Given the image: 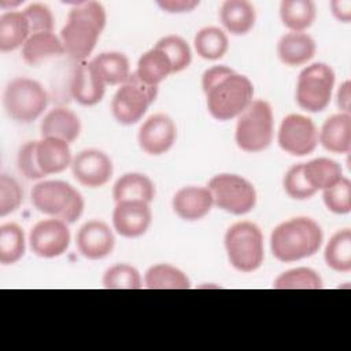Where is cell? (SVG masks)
Masks as SVG:
<instances>
[{"label":"cell","instance_id":"cell-1","mask_svg":"<svg viewBox=\"0 0 351 351\" xmlns=\"http://www.w3.org/2000/svg\"><path fill=\"white\" fill-rule=\"evenodd\" d=\"M202 86L207 110L218 121L239 117L254 97L252 82L226 66H214L206 70L202 77Z\"/></svg>","mask_w":351,"mask_h":351},{"label":"cell","instance_id":"cell-2","mask_svg":"<svg viewBox=\"0 0 351 351\" xmlns=\"http://www.w3.org/2000/svg\"><path fill=\"white\" fill-rule=\"evenodd\" d=\"M106 26V11L97 1L75 3L67 15L59 38L64 53L75 60L86 59Z\"/></svg>","mask_w":351,"mask_h":351},{"label":"cell","instance_id":"cell-3","mask_svg":"<svg viewBox=\"0 0 351 351\" xmlns=\"http://www.w3.org/2000/svg\"><path fill=\"white\" fill-rule=\"evenodd\" d=\"M324 240L321 226L311 218H291L274 228L270 236L273 255L281 262H296L314 255Z\"/></svg>","mask_w":351,"mask_h":351},{"label":"cell","instance_id":"cell-4","mask_svg":"<svg viewBox=\"0 0 351 351\" xmlns=\"http://www.w3.org/2000/svg\"><path fill=\"white\" fill-rule=\"evenodd\" d=\"M32 203L40 213L73 223L84 211L81 193L64 181H41L32 189Z\"/></svg>","mask_w":351,"mask_h":351},{"label":"cell","instance_id":"cell-5","mask_svg":"<svg viewBox=\"0 0 351 351\" xmlns=\"http://www.w3.org/2000/svg\"><path fill=\"white\" fill-rule=\"evenodd\" d=\"M225 248L230 265L243 273L261 267L265 258L261 229L248 221L232 225L225 233Z\"/></svg>","mask_w":351,"mask_h":351},{"label":"cell","instance_id":"cell-6","mask_svg":"<svg viewBox=\"0 0 351 351\" xmlns=\"http://www.w3.org/2000/svg\"><path fill=\"white\" fill-rule=\"evenodd\" d=\"M47 104V90L40 82L30 78L11 80L3 93V106L7 115L19 123L36 121L44 112Z\"/></svg>","mask_w":351,"mask_h":351},{"label":"cell","instance_id":"cell-7","mask_svg":"<svg viewBox=\"0 0 351 351\" xmlns=\"http://www.w3.org/2000/svg\"><path fill=\"white\" fill-rule=\"evenodd\" d=\"M234 138L245 152H261L273 140V111L266 100H252L239 115Z\"/></svg>","mask_w":351,"mask_h":351},{"label":"cell","instance_id":"cell-8","mask_svg":"<svg viewBox=\"0 0 351 351\" xmlns=\"http://www.w3.org/2000/svg\"><path fill=\"white\" fill-rule=\"evenodd\" d=\"M213 202L221 210L243 215L250 213L256 204V191L254 185L241 176L222 173L214 176L207 185Z\"/></svg>","mask_w":351,"mask_h":351},{"label":"cell","instance_id":"cell-9","mask_svg":"<svg viewBox=\"0 0 351 351\" xmlns=\"http://www.w3.org/2000/svg\"><path fill=\"white\" fill-rule=\"evenodd\" d=\"M335 73L326 63H313L302 70L296 84V101L308 112L325 110L330 101Z\"/></svg>","mask_w":351,"mask_h":351},{"label":"cell","instance_id":"cell-10","mask_svg":"<svg viewBox=\"0 0 351 351\" xmlns=\"http://www.w3.org/2000/svg\"><path fill=\"white\" fill-rule=\"evenodd\" d=\"M156 95L158 86L144 84L136 73H132L112 97L111 111L114 118L122 125L137 123L156 99Z\"/></svg>","mask_w":351,"mask_h":351},{"label":"cell","instance_id":"cell-11","mask_svg":"<svg viewBox=\"0 0 351 351\" xmlns=\"http://www.w3.org/2000/svg\"><path fill=\"white\" fill-rule=\"evenodd\" d=\"M318 144V130L314 122L300 114L287 115L278 129V145L287 154L304 156Z\"/></svg>","mask_w":351,"mask_h":351},{"label":"cell","instance_id":"cell-12","mask_svg":"<svg viewBox=\"0 0 351 351\" xmlns=\"http://www.w3.org/2000/svg\"><path fill=\"white\" fill-rule=\"evenodd\" d=\"M32 251L41 258H56L64 254L70 244V230L64 221L58 218L37 222L29 234Z\"/></svg>","mask_w":351,"mask_h":351},{"label":"cell","instance_id":"cell-13","mask_svg":"<svg viewBox=\"0 0 351 351\" xmlns=\"http://www.w3.org/2000/svg\"><path fill=\"white\" fill-rule=\"evenodd\" d=\"M111 159L99 149L89 148L78 152L71 162L74 178L84 186L100 188L106 185L112 176Z\"/></svg>","mask_w":351,"mask_h":351},{"label":"cell","instance_id":"cell-14","mask_svg":"<svg viewBox=\"0 0 351 351\" xmlns=\"http://www.w3.org/2000/svg\"><path fill=\"white\" fill-rule=\"evenodd\" d=\"M177 138L174 121L166 114H154L140 126L137 140L140 148L148 155H162L167 152Z\"/></svg>","mask_w":351,"mask_h":351},{"label":"cell","instance_id":"cell-15","mask_svg":"<svg viewBox=\"0 0 351 351\" xmlns=\"http://www.w3.org/2000/svg\"><path fill=\"white\" fill-rule=\"evenodd\" d=\"M152 221L149 203L143 200H123L117 203L112 213L114 229L123 237L143 236Z\"/></svg>","mask_w":351,"mask_h":351},{"label":"cell","instance_id":"cell-16","mask_svg":"<svg viewBox=\"0 0 351 351\" xmlns=\"http://www.w3.org/2000/svg\"><path fill=\"white\" fill-rule=\"evenodd\" d=\"M115 245V237L107 223L99 219L85 222L77 233V247L82 256L97 261L110 255Z\"/></svg>","mask_w":351,"mask_h":351},{"label":"cell","instance_id":"cell-17","mask_svg":"<svg viewBox=\"0 0 351 351\" xmlns=\"http://www.w3.org/2000/svg\"><path fill=\"white\" fill-rule=\"evenodd\" d=\"M106 92V84L101 81L90 62H80L70 80L71 97L82 106L97 104Z\"/></svg>","mask_w":351,"mask_h":351},{"label":"cell","instance_id":"cell-18","mask_svg":"<svg viewBox=\"0 0 351 351\" xmlns=\"http://www.w3.org/2000/svg\"><path fill=\"white\" fill-rule=\"evenodd\" d=\"M173 210L184 221L206 217L214 206L211 192L203 186H184L173 196Z\"/></svg>","mask_w":351,"mask_h":351},{"label":"cell","instance_id":"cell-19","mask_svg":"<svg viewBox=\"0 0 351 351\" xmlns=\"http://www.w3.org/2000/svg\"><path fill=\"white\" fill-rule=\"evenodd\" d=\"M36 156L44 176L60 173L71 166L73 162L69 143L55 137H43L37 141Z\"/></svg>","mask_w":351,"mask_h":351},{"label":"cell","instance_id":"cell-20","mask_svg":"<svg viewBox=\"0 0 351 351\" xmlns=\"http://www.w3.org/2000/svg\"><path fill=\"white\" fill-rule=\"evenodd\" d=\"M317 45L311 36L302 32H289L284 34L277 44L280 60L287 66H300L311 60Z\"/></svg>","mask_w":351,"mask_h":351},{"label":"cell","instance_id":"cell-21","mask_svg":"<svg viewBox=\"0 0 351 351\" xmlns=\"http://www.w3.org/2000/svg\"><path fill=\"white\" fill-rule=\"evenodd\" d=\"M325 149L333 154H348L351 149V115L336 114L329 117L318 134Z\"/></svg>","mask_w":351,"mask_h":351},{"label":"cell","instance_id":"cell-22","mask_svg":"<svg viewBox=\"0 0 351 351\" xmlns=\"http://www.w3.org/2000/svg\"><path fill=\"white\" fill-rule=\"evenodd\" d=\"M81 132L80 118L69 108L56 107L51 110L41 122V136L55 137L66 143H73Z\"/></svg>","mask_w":351,"mask_h":351},{"label":"cell","instance_id":"cell-23","mask_svg":"<svg viewBox=\"0 0 351 351\" xmlns=\"http://www.w3.org/2000/svg\"><path fill=\"white\" fill-rule=\"evenodd\" d=\"M219 19L229 33L241 36L254 27L256 14L254 5L247 0H226L221 5Z\"/></svg>","mask_w":351,"mask_h":351},{"label":"cell","instance_id":"cell-24","mask_svg":"<svg viewBox=\"0 0 351 351\" xmlns=\"http://www.w3.org/2000/svg\"><path fill=\"white\" fill-rule=\"evenodd\" d=\"M112 197L115 203L123 200H143L151 203L155 197V186L145 174L126 173L114 184Z\"/></svg>","mask_w":351,"mask_h":351},{"label":"cell","instance_id":"cell-25","mask_svg":"<svg viewBox=\"0 0 351 351\" xmlns=\"http://www.w3.org/2000/svg\"><path fill=\"white\" fill-rule=\"evenodd\" d=\"M30 27L23 12L7 11L0 16V51L10 52L26 43Z\"/></svg>","mask_w":351,"mask_h":351},{"label":"cell","instance_id":"cell-26","mask_svg":"<svg viewBox=\"0 0 351 351\" xmlns=\"http://www.w3.org/2000/svg\"><path fill=\"white\" fill-rule=\"evenodd\" d=\"M64 53L63 44L55 33L30 34L22 47V58L30 66H37L41 62Z\"/></svg>","mask_w":351,"mask_h":351},{"label":"cell","instance_id":"cell-27","mask_svg":"<svg viewBox=\"0 0 351 351\" xmlns=\"http://www.w3.org/2000/svg\"><path fill=\"white\" fill-rule=\"evenodd\" d=\"M134 73L144 84L158 86L159 82L173 73V67L167 55L154 47L140 56Z\"/></svg>","mask_w":351,"mask_h":351},{"label":"cell","instance_id":"cell-28","mask_svg":"<svg viewBox=\"0 0 351 351\" xmlns=\"http://www.w3.org/2000/svg\"><path fill=\"white\" fill-rule=\"evenodd\" d=\"M106 85L125 84L130 75L128 58L121 52H103L90 60Z\"/></svg>","mask_w":351,"mask_h":351},{"label":"cell","instance_id":"cell-29","mask_svg":"<svg viewBox=\"0 0 351 351\" xmlns=\"http://www.w3.org/2000/svg\"><path fill=\"white\" fill-rule=\"evenodd\" d=\"M317 16L315 4L311 0H284L280 4V18L291 32H304Z\"/></svg>","mask_w":351,"mask_h":351},{"label":"cell","instance_id":"cell-30","mask_svg":"<svg viewBox=\"0 0 351 351\" xmlns=\"http://www.w3.org/2000/svg\"><path fill=\"white\" fill-rule=\"evenodd\" d=\"M304 177L315 189H328L343 178L341 166L328 158H318L303 163Z\"/></svg>","mask_w":351,"mask_h":351},{"label":"cell","instance_id":"cell-31","mask_svg":"<svg viewBox=\"0 0 351 351\" xmlns=\"http://www.w3.org/2000/svg\"><path fill=\"white\" fill-rule=\"evenodd\" d=\"M144 281L149 289H188L191 287L186 274L167 263L151 266L145 273Z\"/></svg>","mask_w":351,"mask_h":351},{"label":"cell","instance_id":"cell-32","mask_svg":"<svg viewBox=\"0 0 351 351\" xmlns=\"http://www.w3.org/2000/svg\"><path fill=\"white\" fill-rule=\"evenodd\" d=\"M324 256L330 269L348 273L351 270V230L343 229L336 232L328 241Z\"/></svg>","mask_w":351,"mask_h":351},{"label":"cell","instance_id":"cell-33","mask_svg":"<svg viewBox=\"0 0 351 351\" xmlns=\"http://www.w3.org/2000/svg\"><path fill=\"white\" fill-rule=\"evenodd\" d=\"M193 44L197 55L207 60L221 59L229 48L228 36L214 26L200 29L195 36Z\"/></svg>","mask_w":351,"mask_h":351},{"label":"cell","instance_id":"cell-34","mask_svg":"<svg viewBox=\"0 0 351 351\" xmlns=\"http://www.w3.org/2000/svg\"><path fill=\"white\" fill-rule=\"evenodd\" d=\"M25 254V234L16 223H4L0 226V263L14 265Z\"/></svg>","mask_w":351,"mask_h":351},{"label":"cell","instance_id":"cell-35","mask_svg":"<svg viewBox=\"0 0 351 351\" xmlns=\"http://www.w3.org/2000/svg\"><path fill=\"white\" fill-rule=\"evenodd\" d=\"M276 289H321L322 280L319 274L310 267H296L281 273L274 284Z\"/></svg>","mask_w":351,"mask_h":351},{"label":"cell","instance_id":"cell-36","mask_svg":"<svg viewBox=\"0 0 351 351\" xmlns=\"http://www.w3.org/2000/svg\"><path fill=\"white\" fill-rule=\"evenodd\" d=\"M155 48L160 49L167 55L173 67V73H180L191 64V60H192L191 48L188 43L180 36L170 34V36L162 37L156 43Z\"/></svg>","mask_w":351,"mask_h":351},{"label":"cell","instance_id":"cell-37","mask_svg":"<svg viewBox=\"0 0 351 351\" xmlns=\"http://www.w3.org/2000/svg\"><path fill=\"white\" fill-rule=\"evenodd\" d=\"M103 287L107 289H138L141 288V277L133 266L118 263L106 270Z\"/></svg>","mask_w":351,"mask_h":351},{"label":"cell","instance_id":"cell-38","mask_svg":"<svg viewBox=\"0 0 351 351\" xmlns=\"http://www.w3.org/2000/svg\"><path fill=\"white\" fill-rule=\"evenodd\" d=\"M326 208L335 214H348L351 211V182L343 177L339 182L322 193Z\"/></svg>","mask_w":351,"mask_h":351},{"label":"cell","instance_id":"cell-39","mask_svg":"<svg viewBox=\"0 0 351 351\" xmlns=\"http://www.w3.org/2000/svg\"><path fill=\"white\" fill-rule=\"evenodd\" d=\"M284 189L287 195L295 200L310 199L317 191L308 184L304 177L303 163L292 166L284 177Z\"/></svg>","mask_w":351,"mask_h":351},{"label":"cell","instance_id":"cell-40","mask_svg":"<svg viewBox=\"0 0 351 351\" xmlns=\"http://www.w3.org/2000/svg\"><path fill=\"white\" fill-rule=\"evenodd\" d=\"M23 192L19 182L7 174L0 176V217L16 211L22 203Z\"/></svg>","mask_w":351,"mask_h":351},{"label":"cell","instance_id":"cell-41","mask_svg":"<svg viewBox=\"0 0 351 351\" xmlns=\"http://www.w3.org/2000/svg\"><path fill=\"white\" fill-rule=\"evenodd\" d=\"M23 15L27 19V23L30 27V34L52 33L53 15L45 4L33 3L23 10Z\"/></svg>","mask_w":351,"mask_h":351},{"label":"cell","instance_id":"cell-42","mask_svg":"<svg viewBox=\"0 0 351 351\" xmlns=\"http://www.w3.org/2000/svg\"><path fill=\"white\" fill-rule=\"evenodd\" d=\"M37 141H27L23 144L16 156L18 170L27 180H40L44 177V173L40 170L36 156Z\"/></svg>","mask_w":351,"mask_h":351},{"label":"cell","instance_id":"cell-43","mask_svg":"<svg viewBox=\"0 0 351 351\" xmlns=\"http://www.w3.org/2000/svg\"><path fill=\"white\" fill-rule=\"evenodd\" d=\"M158 5L166 12H189L199 5L197 0H160Z\"/></svg>","mask_w":351,"mask_h":351},{"label":"cell","instance_id":"cell-44","mask_svg":"<svg viewBox=\"0 0 351 351\" xmlns=\"http://www.w3.org/2000/svg\"><path fill=\"white\" fill-rule=\"evenodd\" d=\"M332 14L340 22L348 23L351 19V1L350 0H333L330 3Z\"/></svg>","mask_w":351,"mask_h":351},{"label":"cell","instance_id":"cell-45","mask_svg":"<svg viewBox=\"0 0 351 351\" xmlns=\"http://www.w3.org/2000/svg\"><path fill=\"white\" fill-rule=\"evenodd\" d=\"M350 89H351V84L347 80L340 85L339 90H337V106L340 107L341 112H344V114H350V101H351Z\"/></svg>","mask_w":351,"mask_h":351}]
</instances>
